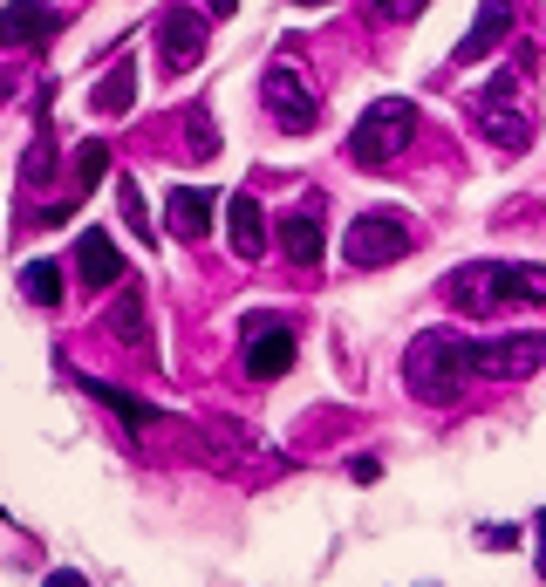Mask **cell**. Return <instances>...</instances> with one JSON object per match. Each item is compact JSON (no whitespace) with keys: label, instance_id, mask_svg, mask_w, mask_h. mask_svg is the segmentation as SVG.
<instances>
[{"label":"cell","instance_id":"22","mask_svg":"<svg viewBox=\"0 0 546 587\" xmlns=\"http://www.w3.org/2000/svg\"><path fill=\"white\" fill-rule=\"evenodd\" d=\"M185 144H192V157H212V151H219V130H212V110H205V103L185 110Z\"/></svg>","mask_w":546,"mask_h":587},{"label":"cell","instance_id":"9","mask_svg":"<svg viewBox=\"0 0 546 587\" xmlns=\"http://www.w3.org/2000/svg\"><path fill=\"white\" fill-rule=\"evenodd\" d=\"M294 369V328L273 321V314H246V376L253 383H273Z\"/></svg>","mask_w":546,"mask_h":587},{"label":"cell","instance_id":"7","mask_svg":"<svg viewBox=\"0 0 546 587\" xmlns=\"http://www.w3.org/2000/svg\"><path fill=\"white\" fill-rule=\"evenodd\" d=\"M471 369L492 383H526L546 369V328H519V335H478L471 342Z\"/></svg>","mask_w":546,"mask_h":587},{"label":"cell","instance_id":"27","mask_svg":"<svg viewBox=\"0 0 546 587\" xmlns=\"http://www.w3.org/2000/svg\"><path fill=\"white\" fill-rule=\"evenodd\" d=\"M294 7H328V0H294Z\"/></svg>","mask_w":546,"mask_h":587},{"label":"cell","instance_id":"11","mask_svg":"<svg viewBox=\"0 0 546 587\" xmlns=\"http://www.w3.org/2000/svg\"><path fill=\"white\" fill-rule=\"evenodd\" d=\"M55 35H62V14L55 7H41V0L0 7V48H48Z\"/></svg>","mask_w":546,"mask_h":587},{"label":"cell","instance_id":"26","mask_svg":"<svg viewBox=\"0 0 546 587\" xmlns=\"http://www.w3.org/2000/svg\"><path fill=\"white\" fill-rule=\"evenodd\" d=\"M48 587H82V581H76V574H55V581H48Z\"/></svg>","mask_w":546,"mask_h":587},{"label":"cell","instance_id":"10","mask_svg":"<svg viewBox=\"0 0 546 587\" xmlns=\"http://www.w3.org/2000/svg\"><path fill=\"white\" fill-rule=\"evenodd\" d=\"M76 280L82 287H96V294H110V287H123V253H117V239H110V226H82L76 239Z\"/></svg>","mask_w":546,"mask_h":587},{"label":"cell","instance_id":"4","mask_svg":"<svg viewBox=\"0 0 546 587\" xmlns=\"http://www.w3.org/2000/svg\"><path fill=\"white\" fill-rule=\"evenodd\" d=\"M410 137H417V103L410 96H376L349 130V157L362 171H383L390 157L410 151Z\"/></svg>","mask_w":546,"mask_h":587},{"label":"cell","instance_id":"17","mask_svg":"<svg viewBox=\"0 0 546 587\" xmlns=\"http://www.w3.org/2000/svg\"><path fill=\"white\" fill-rule=\"evenodd\" d=\"M89 103H96V117H130V103H137V62H110V76L89 89Z\"/></svg>","mask_w":546,"mask_h":587},{"label":"cell","instance_id":"18","mask_svg":"<svg viewBox=\"0 0 546 587\" xmlns=\"http://www.w3.org/2000/svg\"><path fill=\"white\" fill-rule=\"evenodd\" d=\"M62 267H55V260H28V267H21V294H28V301H35V308H55V301H62Z\"/></svg>","mask_w":546,"mask_h":587},{"label":"cell","instance_id":"16","mask_svg":"<svg viewBox=\"0 0 546 587\" xmlns=\"http://www.w3.org/2000/svg\"><path fill=\"white\" fill-rule=\"evenodd\" d=\"M273 233H280V253H287L294 267H314V260H321V246H328V239H321V219H314V205H308V212L273 219Z\"/></svg>","mask_w":546,"mask_h":587},{"label":"cell","instance_id":"3","mask_svg":"<svg viewBox=\"0 0 546 587\" xmlns=\"http://www.w3.org/2000/svg\"><path fill=\"white\" fill-rule=\"evenodd\" d=\"M526 76H533V55L506 62L499 76H492L485 89H478V103H471V117H478V130H485V144H499V151H526V144H533Z\"/></svg>","mask_w":546,"mask_h":587},{"label":"cell","instance_id":"25","mask_svg":"<svg viewBox=\"0 0 546 587\" xmlns=\"http://www.w3.org/2000/svg\"><path fill=\"white\" fill-rule=\"evenodd\" d=\"M212 14H219V21H226V14H239V0H212Z\"/></svg>","mask_w":546,"mask_h":587},{"label":"cell","instance_id":"12","mask_svg":"<svg viewBox=\"0 0 546 587\" xmlns=\"http://www.w3.org/2000/svg\"><path fill=\"white\" fill-rule=\"evenodd\" d=\"M506 35H512V0H478V21H471L465 41L451 48V62H458V69H471V62H485V55H492Z\"/></svg>","mask_w":546,"mask_h":587},{"label":"cell","instance_id":"21","mask_svg":"<svg viewBox=\"0 0 546 587\" xmlns=\"http://www.w3.org/2000/svg\"><path fill=\"white\" fill-rule=\"evenodd\" d=\"M103 171H110V144H103V137H82V151H76V198L89 192Z\"/></svg>","mask_w":546,"mask_h":587},{"label":"cell","instance_id":"2","mask_svg":"<svg viewBox=\"0 0 546 587\" xmlns=\"http://www.w3.org/2000/svg\"><path fill=\"white\" fill-rule=\"evenodd\" d=\"M471 335L458 328H424L410 349H403V383L410 396H424V403H458L471 390Z\"/></svg>","mask_w":546,"mask_h":587},{"label":"cell","instance_id":"1","mask_svg":"<svg viewBox=\"0 0 546 587\" xmlns=\"http://www.w3.org/2000/svg\"><path fill=\"white\" fill-rule=\"evenodd\" d=\"M444 301L458 314L533 308V301H546V267H526V260H465L444 280Z\"/></svg>","mask_w":546,"mask_h":587},{"label":"cell","instance_id":"6","mask_svg":"<svg viewBox=\"0 0 546 587\" xmlns=\"http://www.w3.org/2000/svg\"><path fill=\"white\" fill-rule=\"evenodd\" d=\"M205 35H212V7H185V0L157 7V21H151L157 69L164 76H192L198 62H205Z\"/></svg>","mask_w":546,"mask_h":587},{"label":"cell","instance_id":"24","mask_svg":"<svg viewBox=\"0 0 546 587\" xmlns=\"http://www.w3.org/2000/svg\"><path fill=\"white\" fill-rule=\"evenodd\" d=\"M533 540H540V553H533V567H540V581H546V512L533 519Z\"/></svg>","mask_w":546,"mask_h":587},{"label":"cell","instance_id":"19","mask_svg":"<svg viewBox=\"0 0 546 587\" xmlns=\"http://www.w3.org/2000/svg\"><path fill=\"white\" fill-rule=\"evenodd\" d=\"M82 390L96 396V403H110V410H117V417H123V424H130V431H144V424H151V417H157L151 403H137V396L110 390V383H96V376H82Z\"/></svg>","mask_w":546,"mask_h":587},{"label":"cell","instance_id":"14","mask_svg":"<svg viewBox=\"0 0 546 587\" xmlns=\"http://www.w3.org/2000/svg\"><path fill=\"white\" fill-rule=\"evenodd\" d=\"M212 212L219 205H212V192H198V185H171L164 192V226L178 239H205L212 233Z\"/></svg>","mask_w":546,"mask_h":587},{"label":"cell","instance_id":"23","mask_svg":"<svg viewBox=\"0 0 546 587\" xmlns=\"http://www.w3.org/2000/svg\"><path fill=\"white\" fill-rule=\"evenodd\" d=\"M383 7H390V21H417L430 0H383Z\"/></svg>","mask_w":546,"mask_h":587},{"label":"cell","instance_id":"5","mask_svg":"<svg viewBox=\"0 0 546 587\" xmlns=\"http://www.w3.org/2000/svg\"><path fill=\"white\" fill-rule=\"evenodd\" d=\"M410 246H417V219L403 205H369V212H355V226L342 233V260L369 274V267H396Z\"/></svg>","mask_w":546,"mask_h":587},{"label":"cell","instance_id":"13","mask_svg":"<svg viewBox=\"0 0 546 587\" xmlns=\"http://www.w3.org/2000/svg\"><path fill=\"white\" fill-rule=\"evenodd\" d=\"M103 335H117L123 349L151 355V314H144V287H137V280L117 287V301H110V314H103Z\"/></svg>","mask_w":546,"mask_h":587},{"label":"cell","instance_id":"8","mask_svg":"<svg viewBox=\"0 0 546 587\" xmlns=\"http://www.w3.org/2000/svg\"><path fill=\"white\" fill-rule=\"evenodd\" d=\"M260 96H267V110H273V123L287 130V137H308L314 123H321V103H314V89L287 62H267V76H260Z\"/></svg>","mask_w":546,"mask_h":587},{"label":"cell","instance_id":"20","mask_svg":"<svg viewBox=\"0 0 546 587\" xmlns=\"http://www.w3.org/2000/svg\"><path fill=\"white\" fill-rule=\"evenodd\" d=\"M117 205H123V226L137 233V246H157V226H151V212H144V192H137V178H117Z\"/></svg>","mask_w":546,"mask_h":587},{"label":"cell","instance_id":"15","mask_svg":"<svg viewBox=\"0 0 546 587\" xmlns=\"http://www.w3.org/2000/svg\"><path fill=\"white\" fill-rule=\"evenodd\" d=\"M226 239H233V253L239 260H260V253H267V212H260V198L253 192H239L233 205H226Z\"/></svg>","mask_w":546,"mask_h":587}]
</instances>
